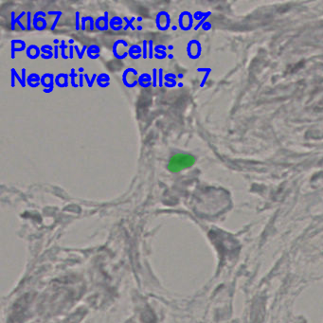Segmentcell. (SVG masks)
Wrapping results in <instances>:
<instances>
[{"mask_svg": "<svg viewBox=\"0 0 323 323\" xmlns=\"http://www.w3.org/2000/svg\"><path fill=\"white\" fill-rule=\"evenodd\" d=\"M195 163V157L190 154H175L168 163V170L171 172H179L192 168Z\"/></svg>", "mask_w": 323, "mask_h": 323, "instance_id": "6da1fadb", "label": "cell"}, {"mask_svg": "<svg viewBox=\"0 0 323 323\" xmlns=\"http://www.w3.org/2000/svg\"><path fill=\"white\" fill-rule=\"evenodd\" d=\"M138 76V71L134 68H126L122 73V81L126 87L133 88L136 85L138 84V81L136 79Z\"/></svg>", "mask_w": 323, "mask_h": 323, "instance_id": "7a4b0ae2", "label": "cell"}, {"mask_svg": "<svg viewBox=\"0 0 323 323\" xmlns=\"http://www.w3.org/2000/svg\"><path fill=\"white\" fill-rule=\"evenodd\" d=\"M156 28L159 30H162V31L167 30L170 28V25H171L170 14L164 11L158 12L156 15Z\"/></svg>", "mask_w": 323, "mask_h": 323, "instance_id": "3957f363", "label": "cell"}, {"mask_svg": "<svg viewBox=\"0 0 323 323\" xmlns=\"http://www.w3.org/2000/svg\"><path fill=\"white\" fill-rule=\"evenodd\" d=\"M138 84L143 88H147L149 86H151L153 81H152V76L149 73H142L141 75L138 76Z\"/></svg>", "mask_w": 323, "mask_h": 323, "instance_id": "277c9868", "label": "cell"}, {"mask_svg": "<svg viewBox=\"0 0 323 323\" xmlns=\"http://www.w3.org/2000/svg\"><path fill=\"white\" fill-rule=\"evenodd\" d=\"M68 77H69V74L66 73H59L56 77H55V84L58 86V87H67L68 86Z\"/></svg>", "mask_w": 323, "mask_h": 323, "instance_id": "5b68a950", "label": "cell"}, {"mask_svg": "<svg viewBox=\"0 0 323 323\" xmlns=\"http://www.w3.org/2000/svg\"><path fill=\"white\" fill-rule=\"evenodd\" d=\"M122 22H123V18L120 16H114L109 21V28L115 31H119L122 29Z\"/></svg>", "mask_w": 323, "mask_h": 323, "instance_id": "8992f818", "label": "cell"}, {"mask_svg": "<svg viewBox=\"0 0 323 323\" xmlns=\"http://www.w3.org/2000/svg\"><path fill=\"white\" fill-rule=\"evenodd\" d=\"M141 53H142V48L138 45H131V47L129 48V49H128L129 56L132 59H135V60H136V59H139L140 57H141L142 56Z\"/></svg>", "mask_w": 323, "mask_h": 323, "instance_id": "52a82bcc", "label": "cell"}, {"mask_svg": "<svg viewBox=\"0 0 323 323\" xmlns=\"http://www.w3.org/2000/svg\"><path fill=\"white\" fill-rule=\"evenodd\" d=\"M27 84H28V85H30V87L35 88L41 84V78L38 74L31 73L29 75L28 79H27Z\"/></svg>", "mask_w": 323, "mask_h": 323, "instance_id": "ba28073f", "label": "cell"}, {"mask_svg": "<svg viewBox=\"0 0 323 323\" xmlns=\"http://www.w3.org/2000/svg\"><path fill=\"white\" fill-rule=\"evenodd\" d=\"M26 54H27V56H28V58H30V59H36V58H38L39 56H41L40 48L37 47V45H31L28 48H27Z\"/></svg>", "mask_w": 323, "mask_h": 323, "instance_id": "9c48e42d", "label": "cell"}, {"mask_svg": "<svg viewBox=\"0 0 323 323\" xmlns=\"http://www.w3.org/2000/svg\"><path fill=\"white\" fill-rule=\"evenodd\" d=\"M109 81H110V77L106 73H101L97 78V84L99 87H107L109 86Z\"/></svg>", "mask_w": 323, "mask_h": 323, "instance_id": "30bf717a", "label": "cell"}, {"mask_svg": "<svg viewBox=\"0 0 323 323\" xmlns=\"http://www.w3.org/2000/svg\"><path fill=\"white\" fill-rule=\"evenodd\" d=\"M86 54L90 59H97L99 57V48L96 45H91L87 48Z\"/></svg>", "mask_w": 323, "mask_h": 323, "instance_id": "8fae6325", "label": "cell"}, {"mask_svg": "<svg viewBox=\"0 0 323 323\" xmlns=\"http://www.w3.org/2000/svg\"><path fill=\"white\" fill-rule=\"evenodd\" d=\"M175 78H176V76L174 73H167L164 76V80H165L164 85L166 86V87H168V88L174 87V86L177 84H178V83H176V81H175Z\"/></svg>", "mask_w": 323, "mask_h": 323, "instance_id": "7c38bea8", "label": "cell"}, {"mask_svg": "<svg viewBox=\"0 0 323 323\" xmlns=\"http://www.w3.org/2000/svg\"><path fill=\"white\" fill-rule=\"evenodd\" d=\"M26 14V12H22L21 13H20V15H18L16 18H14V12H12V30H14V25H15V23H17V24L18 25H19V27H20V28L23 30H27V28H26V27L24 26V25H23L22 24V23L20 22V18H22L23 16H24Z\"/></svg>", "mask_w": 323, "mask_h": 323, "instance_id": "4fadbf2b", "label": "cell"}, {"mask_svg": "<svg viewBox=\"0 0 323 323\" xmlns=\"http://www.w3.org/2000/svg\"><path fill=\"white\" fill-rule=\"evenodd\" d=\"M166 49L167 48L163 45H157L156 48H154V51H156V54H158L159 56H163V57H167V53H166Z\"/></svg>", "mask_w": 323, "mask_h": 323, "instance_id": "5bb4252c", "label": "cell"}, {"mask_svg": "<svg viewBox=\"0 0 323 323\" xmlns=\"http://www.w3.org/2000/svg\"><path fill=\"white\" fill-rule=\"evenodd\" d=\"M69 48V47H68V45H66V41L65 40H62L61 41V45H59V48H60L61 49V55H62V58L63 59H65V60H66V59H68V58H69V56H66V52H65V50H66V48Z\"/></svg>", "mask_w": 323, "mask_h": 323, "instance_id": "9a60e30c", "label": "cell"}, {"mask_svg": "<svg viewBox=\"0 0 323 323\" xmlns=\"http://www.w3.org/2000/svg\"><path fill=\"white\" fill-rule=\"evenodd\" d=\"M123 20H124V21H126V23H127L126 26L123 28V30H128V28H130L132 30H136V29H135V27H133V25H132V24H133V22L136 20V17H132V18H131V20L129 21V20H128V18H127L126 16H124V17H123Z\"/></svg>", "mask_w": 323, "mask_h": 323, "instance_id": "2e32d148", "label": "cell"}, {"mask_svg": "<svg viewBox=\"0 0 323 323\" xmlns=\"http://www.w3.org/2000/svg\"><path fill=\"white\" fill-rule=\"evenodd\" d=\"M69 77L71 78V85H72V87H74V88L79 87V84H77L75 83V78L77 77V73H76V71H75L74 68H72V69H71L70 73H69Z\"/></svg>", "mask_w": 323, "mask_h": 323, "instance_id": "e0dca14e", "label": "cell"}, {"mask_svg": "<svg viewBox=\"0 0 323 323\" xmlns=\"http://www.w3.org/2000/svg\"><path fill=\"white\" fill-rule=\"evenodd\" d=\"M84 78H85V80H86V83H87V85H88V87L90 88V87H92V86H93V84H94V81L95 80H96L97 78H98V75L96 74V73H94L93 74V76H92V79H91V81L89 80V77H88V75L87 74H84Z\"/></svg>", "mask_w": 323, "mask_h": 323, "instance_id": "ac0fdd59", "label": "cell"}, {"mask_svg": "<svg viewBox=\"0 0 323 323\" xmlns=\"http://www.w3.org/2000/svg\"><path fill=\"white\" fill-rule=\"evenodd\" d=\"M142 45H143V48H142V58L143 59H147L148 58V41L147 40H143L142 42Z\"/></svg>", "mask_w": 323, "mask_h": 323, "instance_id": "d6986e66", "label": "cell"}, {"mask_svg": "<svg viewBox=\"0 0 323 323\" xmlns=\"http://www.w3.org/2000/svg\"><path fill=\"white\" fill-rule=\"evenodd\" d=\"M74 49L76 50V53L78 54L79 59H83L84 54L85 50H87V45H84L83 50H81V51H80V50H79V47H78V45H74Z\"/></svg>", "mask_w": 323, "mask_h": 323, "instance_id": "ffe728a7", "label": "cell"}, {"mask_svg": "<svg viewBox=\"0 0 323 323\" xmlns=\"http://www.w3.org/2000/svg\"><path fill=\"white\" fill-rule=\"evenodd\" d=\"M157 69L154 68L153 69V87H156L157 86Z\"/></svg>", "mask_w": 323, "mask_h": 323, "instance_id": "44dd1931", "label": "cell"}, {"mask_svg": "<svg viewBox=\"0 0 323 323\" xmlns=\"http://www.w3.org/2000/svg\"><path fill=\"white\" fill-rule=\"evenodd\" d=\"M153 40H149L148 41V47H149V51H148V57L150 59H153L154 57V54H153V50H154V48H153Z\"/></svg>", "mask_w": 323, "mask_h": 323, "instance_id": "7402d4cb", "label": "cell"}, {"mask_svg": "<svg viewBox=\"0 0 323 323\" xmlns=\"http://www.w3.org/2000/svg\"><path fill=\"white\" fill-rule=\"evenodd\" d=\"M163 69L162 68H159L158 69V84H159V87H162L163 86Z\"/></svg>", "mask_w": 323, "mask_h": 323, "instance_id": "603a6c76", "label": "cell"}, {"mask_svg": "<svg viewBox=\"0 0 323 323\" xmlns=\"http://www.w3.org/2000/svg\"><path fill=\"white\" fill-rule=\"evenodd\" d=\"M27 14H28V23H27V25L28 26H27V30H30V29H31V24H30V22H31V12H27Z\"/></svg>", "mask_w": 323, "mask_h": 323, "instance_id": "cb8c5ba5", "label": "cell"}, {"mask_svg": "<svg viewBox=\"0 0 323 323\" xmlns=\"http://www.w3.org/2000/svg\"><path fill=\"white\" fill-rule=\"evenodd\" d=\"M76 15V30H80V12H77L75 13Z\"/></svg>", "mask_w": 323, "mask_h": 323, "instance_id": "d4e9b609", "label": "cell"}, {"mask_svg": "<svg viewBox=\"0 0 323 323\" xmlns=\"http://www.w3.org/2000/svg\"><path fill=\"white\" fill-rule=\"evenodd\" d=\"M61 15H62V12H59V14H58V15H57V17L55 18V20H54L53 25H52V27H51V30H55L56 26H57V23H58V21H59V18L61 17Z\"/></svg>", "mask_w": 323, "mask_h": 323, "instance_id": "484cf974", "label": "cell"}, {"mask_svg": "<svg viewBox=\"0 0 323 323\" xmlns=\"http://www.w3.org/2000/svg\"><path fill=\"white\" fill-rule=\"evenodd\" d=\"M22 81H23V87L26 86V69L25 68H22Z\"/></svg>", "mask_w": 323, "mask_h": 323, "instance_id": "4316f807", "label": "cell"}, {"mask_svg": "<svg viewBox=\"0 0 323 323\" xmlns=\"http://www.w3.org/2000/svg\"><path fill=\"white\" fill-rule=\"evenodd\" d=\"M41 51H42V53H43V54H45H45H48L49 56H53L52 51H51V50H49V49L45 48L44 47L41 48Z\"/></svg>", "mask_w": 323, "mask_h": 323, "instance_id": "83f0119b", "label": "cell"}, {"mask_svg": "<svg viewBox=\"0 0 323 323\" xmlns=\"http://www.w3.org/2000/svg\"><path fill=\"white\" fill-rule=\"evenodd\" d=\"M12 71H13V73H14V75H15V77H16V78H17V80L18 81H19V84H20V85L22 86V87H23V81H22V78H20V77H19V75H18L17 74V72L15 71V69H14V68H12Z\"/></svg>", "mask_w": 323, "mask_h": 323, "instance_id": "f1b7e54d", "label": "cell"}, {"mask_svg": "<svg viewBox=\"0 0 323 323\" xmlns=\"http://www.w3.org/2000/svg\"><path fill=\"white\" fill-rule=\"evenodd\" d=\"M54 59H57L58 58V48L59 47L58 45H54Z\"/></svg>", "mask_w": 323, "mask_h": 323, "instance_id": "f546056e", "label": "cell"}, {"mask_svg": "<svg viewBox=\"0 0 323 323\" xmlns=\"http://www.w3.org/2000/svg\"><path fill=\"white\" fill-rule=\"evenodd\" d=\"M73 49H74L73 45H69V59L73 58Z\"/></svg>", "mask_w": 323, "mask_h": 323, "instance_id": "4dcf8cb0", "label": "cell"}, {"mask_svg": "<svg viewBox=\"0 0 323 323\" xmlns=\"http://www.w3.org/2000/svg\"><path fill=\"white\" fill-rule=\"evenodd\" d=\"M84 74H80L79 77H80V84H79V86L80 87H83L84 86V84H83V79H84Z\"/></svg>", "mask_w": 323, "mask_h": 323, "instance_id": "1f68e13d", "label": "cell"}, {"mask_svg": "<svg viewBox=\"0 0 323 323\" xmlns=\"http://www.w3.org/2000/svg\"><path fill=\"white\" fill-rule=\"evenodd\" d=\"M14 73L12 70V87H14Z\"/></svg>", "mask_w": 323, "mask_h": 323, "instance_id": "d6a6232c", "label": "cell"}, {"mask_svg": "<svg viewBox=\"0 0 323 323\" xmlns=\"http://www.w3.org/2000/svg\"><path fill=\"white\" fill-rule=\"evenodd\" d=\"M41 57H42L43 59H50V58H52L53 56H49V55H45V54L41 53Z\"/></svg>", "mask_w": 323, "mask_h": 323, "instance_id": "836d02e7", "label": "cell"}, {"mask_svg": "<svg viewBox=\"0 0 323 323\" xmlns=\"http://www.w3.org/2000/svg\"><path fill=\"white\" fill-rule=\"evenodd\" d=\"M154 57H156V59H164L165 58V57H163V56H159L158 54H156V53L154 54Z\"/></svg>", "mask_w": 323, "mask_h": 323, "instance_id": "e575fe53", "label": "cell"}, {"mask_svg": "<svg viewBox=\"0 0 323 323\" xmlns=\"http://www.w3.org/2000/svg\"><path fill=\"white\" fill-rule=\"evenodd\" d=\"M53 43H54V44H58V43H59V40H58V39H55V40L53 41Z\"/></svg>", "mask_w": 323, "mask_h": 323, "instance_id": "d590c367", "label": "cell"}, {"mask_svg": "<svg viewBox=\"0 0 323 323\" xmlns=\"http://www.w3.org/2000/svg\"><path fill=\"white\" fill-rule=\"evenodd\" d=\"M177 77H178V78H183V74H178V75H177Z\"/></svg>", "mask_w": 323, "mask_h": 323, "instance_id": "8d00e7d4", "label": "cell"}, {"mask_svg": "<svg viewBox=\"0 0 323 323\" xmlns=\"http://www.w3.org/2000/svg\"><path fill=\"white\" fill-rule=\"evenodd\" d=\"M168 58H169V59H172V58H174V55H172V54H170V55L168 56Z\"/></svg>", "mask_w": 323, "mask_h": 323, "instance_id": "74e56055", "label": "cell"}, {"mask_svg": "<svg viewBox=\"0 0 323 323\" xmlns=\"http://www.w3.org/2000/svg\"><path fill=\"white\" fill-rule=\"evenodd\" d=\"M136 20L140 22V21H142V18L141 17H138V18H136Z\"/></svg>", "mask_w": 323, "mask_h": 323, "instance_id": "f35d334b", "label": "cell"}, {"mask_svg": "<svg viewBox=\"0 0 323 323\" xmlns=\"http://www.w3.org/2000/svg\"><path fill=\"white\" fill-rule=\"evenodd\" d=\"M172 29L174 30H175L177 29V27H175V26H172Z\"/></svg>", "mask_w": 323, "mask_h": 323, "instance_id": "ab89813d", "label": "cell"}, {"mask_svg": "<svg viewBox=\"0 0 323 323\" xmlns=\"http://www.w3.org/2000/svg\"><path fill=\"white\" fill-rule=\"evenodd\" d=\"M79 71H80V72H83V71H84V68H83V67H80V68H79Z\"/></svg>", "mask_w": 323, "mask_h": 323, "instance_id": "60d3db41", "label": "cell"}, {"mask_svg": "<svg viewBox=\"0 0 323 323\" xmlns=\"http://www.w3.org/2000/svg\"><path fill=\"white\" fill-rule=\"evenodd\" d=\"M168 48H169V49H172V48H174V47H172V45H169V47H168Z\"/></svg>", "mask_w": 323, "mask_h": 323, "instance_id": "b9f144b4", "label": "cell"}, {"mask_svg": "<svg viewBox=\"0 0 323 323\" xmlns=\"http://www.w3.org/2000/svg\"><path fill=\"white\" fill-rule=\"evenodd\" d=\"M73 43H74V41L72 40V39H70V40H69V44H73Z\"/></svg>", "mask_w": 323, "mask_h": 323, "instance_id": "7bdbcfd3", "label": "cell"}, {"mask_svg": "<svg viewBox=\"0 0 323 323\" xmlns=\"http://www.w3.org/2000/svg\"><path fill=\"white\" fill-rule=\"evenodd\" d=\"M178 86H179V87H181V86H183V84H182V83H178Z\"/></svg>", "mask_w": 323, "mask_h": 323, "instance_id": "ee69618b", "label": "cell"}, {"mask_svg": "<svg viewBox=\"0 0 323 323\" xmlns=\"http://www.w3.org/2000/svg\"><path fill=\"white\" fill-rule=\"evenodd\" d=\"M136 29H138V30H142V27H138V28H136Z\"/></svg>", "mask_w": 323, "mask_h": 323, "instance_id": "f6af8a7d", "label": "cell"}]
</instances>
